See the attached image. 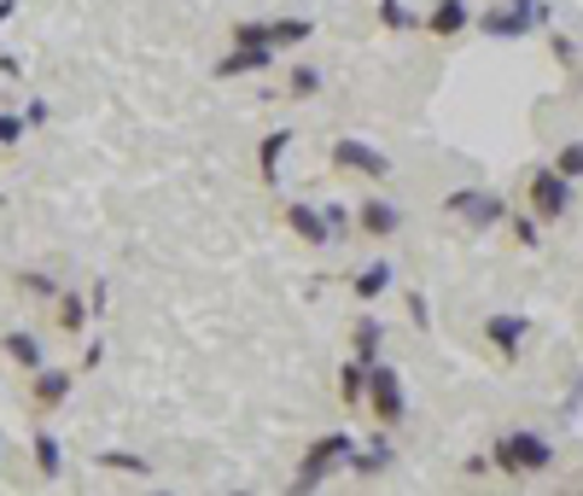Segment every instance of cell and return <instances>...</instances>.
<instances>
[{
  "label": "cell",
  "instance_id": "5bb4252c",
  "mask_svg": "<svg viewBox=\"0 0 583 496\" xmlns=\"http://www.w3.org/2000/svg\"><path fill=\"white\" fill-rule=\"evenodd\" d=\"M71 391H76V374H65V368H41L35 386H30V398H35V409H47V415H53Z\"/></svg>",
  "mask_w": 583,
  "mask_h": 496
},
{
  "label": "cell",
  "instance_id": "9c48e42d",
  "mask_svg": "<svg viewBox=\"0 0 583 496\" xmlns=\"http://www.w3.org/2000/svg\"><path fill=\"white\" fill-rule=\"evenodd\" d=\"M357 229H362V234H373V240H391V234L403 229V211H398V204H391V199L368 193V199L357 204Z\"/></svg>",
  "mask_w": 583,
  "mask_h": 496
},
{
  "label": "cell",
  "instance_id": "d6a6232c",
  "mask_svg": "<svg viewBox=\"0 0 583 496\" xmlns=\"http://www.w3.org/2000/svg\"><path fill=\"white\" fill-rule=\"evenodd\" d=\"M554 59H560V65H577V41L560 35V30H554Z\"/></svg>",
  "mask_w": 583,
  "mask_h": 496
},
{
  "label": "cell",
  "instance_id": "d6986e66",
  "mask_svg": "<svg viewBox=\"0 0 583 496\" xmlns=\"http://www.w3.org/2000/svg\"><path fill=\"white\" fill-rule=\"evenodd\" d=\"M35 467H41V479H59V473H65V450H59V439L47 426L35 432Z\"/></svg>",
  "mask_w": 583,
  "mask_h": 496
},
{
  "label": "cell",
  "instance_id": "9a60e30c",
  "mask_svg": "<svg viewBox=\"0 0 583 496\" xmlns=\"http://www.w3.org/2000/svg\"><path fill=\"white\" fill-rule=\"evenodd\" d=\"M398 462V450H391V439H368L362 450H350V473L357 479H380V473Z\"/></svg>",
  "mask_w": 583,
  "mask_h": 496
},
{
  "label": "cell",
  "instance_id": "8992f818",
  "mask_svg": "<svg viewBox=\"0 0 583 496\" xmlns=\"http://www.w3.org/2000/svg\"><path fill=\"white\" fill-rule=\"evenodd\" d=\"M332 170H344V176H362V181H385L391 176V158L380 147H368V140H332Z\"/></svg>",
  "mask_w": 583,
  "mask_h": 496
},
{
  "label": "cell",
  "instance_id": "7402d4cb",
  "mask_svg": "<svg viewBox=\"0 0 583 496\" xmlns=\"http://www.w3.org/2000/svg\"><path fill=\"white\" fill-rule=\"evenodd\" d=\"M350 286H357V298H380V293H391V263H385V257H373Z\"/></svg>",
  "mask_w": 583,
  "mask_h": 496
},
{
  "label": "cell",
  "instance_id": "d4e9b609",
  "mask_svg": "<svg viewBox=\"0 0 583 496\" xmlns=\"http://www.w3.org/2000/svg\"><path fill=\"white\" fill-rule=\"evenodd\" d=\"M321 82H327V76H321L316 65H292L286 94H292V99H316V94H321Z\"/></svg>",
  "mask_w": 583,
  "mask_h": 496
},
{
  "label": "cell",
  "instance_id": "e0dca14e",
  "mask_svg": "<svg viewBox=\"0 0 583 496\" xmlns=\"http://www.w3.org/2000/svg\"><path fill=\"white\" fill-rule=\"evenodd\" d=\"M286 147H292V129H275V135H263V147H257V170H263V181H268V188H275V170H280Z\"/></svg>",
  "mask_w": 583,
  "mask_h": 496
},
{
  "label": "cell",
  "instance_id": "e575fe53",
  "mask_svg": "<svg viewBox=\"0 0 583 496\" xmlns=\"http://www.w3.org/2000/svg\"><path fill=\"white\" fill-rule=\"evenodd\" d=\"M462 467H467V479H478V473H490V467H496V462H490V456H467V462H462Z\"/></svg>",
  "mask_w": 583,
  "mask_h": 496
},
{
  "label": "cell",
  "instance_id": "3957f363",
  "mask_svg": "<svg viewBox=\"0 0 583 496\" xmlns=\"http://www.w3.org/2000/svg\"><path fill=\"white\" fill-rule=\"evenodd\" d=\"M549 18L543 0H496L490 12H478V30H485L490 41H519V35H531L537 24Z\"/></svg>",
  "mask_w": 583,
  "mask_h": 496
},
{
  "label": "cell",
  "instance_id": "8d00e7d4",
  "mask_svg": "<svg viewBox=\"0 0 583 496\" xmlns=\"http://www.w3.org/2000/svg\"><path fill=\"white\" fill-rule=\"evenodd\" d=\"M18 12V0H0V24H7V18Z\"/></svg>",
  "mask_w": 583,
  "mask_h": 496
},
{
  "label": "cell",
  "instance_id": "ffe728a7",
  "mask_svg": "<svg viewBox=\"0 0 583 496\" xmlns=\"http://www.w3.org/2000/svg\"><path fill=\"white\" fill-rule=\"evenodd\" d=\"M339 398H344V403H368V362H362V357H350V362L339 368Z\"/></svg>",
  "mask_w": 583,
  "mask_h": 496
},
{
  "label": "cell",
  "instance_id": "603a6c76",
  "mask_svg": "<svg viewBox=\"0 0 583 496\" xmlns=\"http://www.w3.org/2000/svg\"><path fill=\"white\" fill-rule=\"evenodd\" d=\"M350 350H357L362 362H380V350H385V327H380V321H357V334H350Z\"/></svg>",
  "mask_w": 583,
  "mask_h": 496
},
{
  "label": "cell",
  "instance_id": "83f0119b",
  "mask_svg": "<svg viewBox=\"0 0 583 496\" xmlns=\"http://www.w3.org/2000/svg\"><path fill=\"white\" fill-rule=\"evenodd\" d=\"M234 41H245V48H275V41H268V18H240Z\"/></svg>",
  "mask_w": 583,
  "mask_h": 496
},
{
  "label": "cell",
  "instance_id": "4316f807",
  "mask_svg": "<svg viewBox=\"0 0 583 496\" xmlns=\"http://www.w3.org/2000/svg\"><path fill=\"white\" fill-rule=\"evenodd\" d=\"M554 170L566 181H583V140H566V147L554 152Z\"/></svg>",
  "mask_w": 583,
  "mask_h": 496
},
{
  "label": "cell",
  "instance_id": "44dd1931",
  "mask_svg": "<svg viewBox=\"0 0 583 496\" xmlns=\"http://www.w3.org/2000/svg\"><path fill=\"white\" fill-rule=\"evenodd\" d=\"M99 467L123 473V479H146V473H152V462L135 456V450H99Z\"/></svg>",
  "mask_w": 583,
  "mask_h": 496
},
{
  "label": "cell",
  "instance_id": "277c9868",
  "mask_svg": "<svg viewBox=\"0 0 583 496\" xmlns=\"http://www.w3.org/2000/svg\"><path fill=\"white\" fill-rule=\"evenodd\" d=\"M368 409L380 426H398L409 415V386L391 362H368Z\"/></svg>",
  "mask_w": 583,
  "mask_h": 496
},
{
  "label": "cell",
  "instance_id": "ac0fdd59",
  "mask_svg": "<svg viewBox=\"0 0 583 496\" xmlns=\"http://www.w3.org/2000/svg\"><path fill=\"white\" fill-rule=\"evenodd\" d=\"M53 304H59V334H82V327H88V309L94 304L82 298V293H59Z\"/></svg>",
  "mask_w": 583,
  "mask_h": 496
},
{
  "label": "cell",
  "instance_id": "7c38bea8",
  "mask_svg": "<svg viewBox=\"0 0 583 496\" xmlns=\"http://www.w3.org/2000/svg\"><path fill=\"white\" fill-rule=\"evenodd\" d=\"M286 229L298 234L304 245H327V240H332L327 217H321V204H309V199H292V204H286Z\"/></svg>",
  "mask_w": 583,
  "mask_h": 496
},
{
  "label": "cell",
  "instance_id": "2e32d148",
  "mask_svg": "<svg viewBox=\"0 0 583 496\" xmlns=\"http://www.w3.org/2000/svg\"><path fill=\"white\" fill-rule=\"evenodd\" d=\"M309 35H316V18H268V41H275V53L280 48H304Z\"/></svg>",
  "mask_w": 583,
  "mask_h": 496
},
{
  "label": "cell",
  "instance_id": "cb8c5ba5",
  "mask_svg": "<svg viewBox=\"0 0 583 496\" xmlns=\"http://www.w3.org/2000/svg\"><path fill=\"white\" fill-rule=\"evenodd\" d=\"M373 12H380V24H385V30H421V12H414L409 0H380Z\"/></svg>",
  "mask_w": 583,
  "mask_h": 496
},
{
  "label": "cell",
  "instance_id": "52a82bcc",
  "mask_svg": "<svg viewBox=\"0 0 583 496\" xmlns=\"http://www.w3.org/2000/svg\"><path fill=\"white\" fill-rule=\"evenodd\" d=\"M444 211L449 217H467V229H496V222L508 217V204L496 199V193H485V188H455L444 199Z\"/></svg>",
  "mask_w": 583,
  "mask_h": 496
},
{
  "label": "cell",
  "instance_id": "30bf717a",
  "mask_svg": "<svg viewBox=\"0 0 583 496\" xmlns=\"http://www.w3.org/2000/svg\"><path fill=\"white\" fill-rule=\"evenodd\" d=\"M467 24H478L467 0H432V12H426V35L455 41V35H467Z\"/></svg>",
  "mask_w": 583,
  "mask_h": 496
},
{
  "label": "cell",
  "instance_id": "d590c367",
  "mask_svg": "<svg viewBox=\"0 0 583 496\" xmlns=\"http://www.w3.org/2000/svg\"><path fill=\"white\" fill-rule=\"evenodd\" d=\"M18 71H24V65H18L12 53H0V76H18Z\"/></svg>",
  "mask_w": 583,
  "mask_h": 496
},
{
  "label": "cell",
  "instance_id": "7a4b0ae2",
  "mask_svg": "<svg viewBox=\"0 0 583 496\" xmlns=\"http://www.w3.org/2000/svg\"><path fill=\"white\" fill-rule=\"evenodd\" d=\"M350 432H327V439H316L304 450V462L298 473H292V490H321L327 485V473H339V462H350Z\"/></svg>",
  "mask_w": 583,
  "mask_h": 496
},
{
  "label": "cell",
  "instance_id": "836d02e7",
  "mask_svg": "<svg viewBox=\"0 0 583 496\" xmlns=\"http://www.w3.org/2000/svg\"><path fill=\"white\" fill-rule=\"evenodd\" d=\"M99 362H106V345H99V339H94L88 350H82V374H94V368H99Z\"/></svg>",
  "mask_w": 583,
  "mask_h": 496
},
{
  "label": "cell",
  "instance_id": "4fadbf2b",
  "mask_svg": "<svg viewBox=\"0 0 583 496\" xmlns=\"http://www.w3.org/2000/svg\"><path fill=\"white\" fill-rule=\"evenodd\" d=\"M0 350H7L24 374H41V368H47V350H41V339L30 334V327H7V334H0Z\"/></svg>",
  "mask_w": 583,
  "mask_h": 496
},
{
  "label": "cell",
  "instance_id": "5b68a950",
  "mask_svg": "<svg viewBox=\"0 0 583 496\" xmlns=\"http://www.w3.org/2000/svg\"><path fill=\"white\" fill-rule=\"evenodd\" d=\"M526 193H531V211L543 217V222H566V217H572V199H577V188L554 170V163L531 176V188H526Z\"/></svg>",
  "mask_w": 583,
  "mask_h": 496
},
{
  "label": "cell",
  "instance_id": "f1b7e54d",
  "mask_svg": "<svg viewBox=\"0 0 583 496\" xmlns=\"http://www.w3.org/2000/svg\"><path fill=\"white\" fill-rule=\"evenodd\" d=\"M537 229H543V217H537V211H531V217H513V240L526 245V252H537V245H543V234H537Z\"/></svg>",
  "mask_w": 583,
  "mask_h": 496
},
{
  "label": "cell",
  "instance_id": "4dcf8cb0",
  "mask_svg": "<svg viewBox=\"0 0 583 496\" xmlns=\"http://www.w3.org/2000/svg\"><path fill=\"white\" fill-rule=\"evenodd\" d=\"M30 129V117H18V112H0V147H18Z\"/></svg>",
  "mask_w": 583,
  "mask_h": 496
},
{
  "label": "cell",
  "instance_id": "f546056e",
  "mask_svg": "<svg viewBox=\"0 0 583 496\" xmlns=\"http://www.w3.org/2000/svg\"><path fill=\"white\" fill-rule=\"evenodd\" d=\"M18 286H24L30 298H59V293H65V286H59L53 275H35V268H30V275H18Z\"/></svg>",
  "mask_w": 583,
  "mask_h": 496
},
{
  "label": "cell",
  "instance_id": "6da1fadb",
  "mask_svg": "<svg viewBox=\"0 0 583 496\" xmlns=\"http://www.w3.org/2000/svg\"><path fill=\"white\" fill-rule=\"evenodd\" d=\"M490 462L502 467L508 479H537V473L554 467V444L543 439V432H531V426H513V432H502V439H496Z\"/></svg>",
  "mask_w": 583,
  "mask_h": 496
},
{
  "label": "cell",
  "instance_id": "ba28073f",
  "mask_svg": "<svg viewBox=\"0 0 583 496\" xmlns=\"http://www.w3.org/2000/svg\"><path fill=\"white\" fill-rule=\"evenodd\" d=\"M526 334H531V321L519 316V309H496V316H485V339L502 350L508 362L519 357V350H526Z\"/></svg>",
  "mask_w": 583,
  "mask_h": 496
},
{
  "label": "cell",
  "instance_id": "484cf974",
  "mask_svg": "<svg viewBox=\"0 0 583 496\" xmlns=\"http://www.w3.org/2000/svg\"><path fill=\"white\" fill-rule=\"evenodd\" d=\"M321 217H327V229H332V240H350V229H357V211H344L339 199H327L321 204Z\"/></svg>",
  "mask_w": 583,
  "mask_h": 496
},
{
  "label": "cell",
  "instance_id": "8fae6325",
  "mask_svg": "<svg viewBox=\"0 0 583 496\" xmlns=\"http://www.w3.org/2000/svg\"><path fill=\"white\" fill-rule=\"evenodd\" d=\"M275 65V48H245V41H234V53L216 59V82H234V76H257Z\"/></svg>",
  "mask_w": 583,
  "mask_h": 496
},
{
  "label": "cell",
  "instance_id": "1f68e13d",
  "mask_svg": "<svg viewBox=\"0 0 583 496\" xmlns=\"http://www.w3.org/2000/svg\"><path fill=\"white\" fill-rule=\"evenodd\" d=\"M409 316H414V327H421V334L432 327V304H426V293H409Z\"/></svg>",
  "mask_w": 583,
  "mask_h": 496
}]
</instances>
